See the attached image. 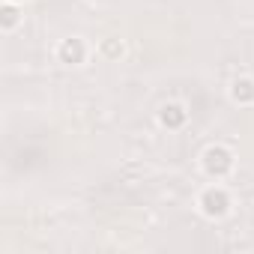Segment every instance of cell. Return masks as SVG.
Masks as SVG:
<instances>
[{"label": "cell", "instance_id": "7", "mask_svg": "<svg viewBox=\"0 0 254 254\" xmlns=\"http://www.w3.org/2000/svg\"><path fill=\"white\" fill-rule=\"evenodd\" d=\"M123 54H126V42L120 36H105L99 42V57L102 60H120Z\"/></svg>", "mask_w": 254, "mask_h": 254}, {"label": "cell", "instance_id": "2", "mask_svg": "<svg viewBox=\"0 0 254 254\" xmlns=\"http://www.w3.org/2000/svg\"><path fill=\"white\" fill-rule=\"evenodd\" d=\"M230 206H233V197H230V191H227L224 186H218V183L206 186V189L197 194V209H200V215L209 218V221H221V218L230 212Z\"/></svg>", "mask_w": 254, "mask_h": 254}, {"label": "cell", "instance_id": "5", "mask_svg": "<svg viewBox=\"0 0 254 254\" xmlns=\"http://www.w3.org/2000/svg\"><path fill=\"white\" fill-rule=\"evenodd\" d=\"M227 93H230V102L239 105V108L254 105V78H251V75H236V78L230 81Z\"/></svg>", "mask_w": 254, "mask_h": 254}, {"label": "cell", "instance_id": "8", "mask_svg": "<svg viewBox=\"0 0 254 254\" xmlns=\"http://www.w3.org/2000/svg\"><path fill=\"white\" fill-rule=\"evenodd\" d=\"M9 3H21V0H9Z\"/></svg>", "mask_w": 254, "mask_h": 254}, {"label": "cell", "instance_id": "4", "mask_svg": "<svg viewBox=\"0 0 254 254\" xmlns=\"http://www.w3.org/2000/svg\"><path fill=\"white\" fill-rule=\"evenodd\" d=\"M156 120H159L162 129H168V132H180L183 126L189 123V111H186L183 102H165V105L159 108Z\"/></svg>", "mask_w": 254, "mask_h": 254}, {"label": "cell", "instance_id": "1", "mask_svg": "<svg viewBox=\"0 0 254 254\" xmlns=\"http://www.w3.org/2000/svg\"><path fill=\"white\" fill-rule=\"evenodd\" d=\"M200 168H203V174H206L209 180L221 183V180H227V177L233 174V168H236V153H233L230 147H224V144H209V147L200 153Z\"/></svg>", "mask_w": 254, "mask_h": 254}, {"label": "cell", "instance_id": "6", "mask_svg": "<svg viewBox=\"0 0 254 254\" xmlns=\"http://www.w3.org/2000/svg\"><path fill=\"white\" fill-rule=\"evenodd\" d=\"M24 21V12H21V3H9L3 0V6H0V30L3 33H15Z\"/></svg>", "mask_w": 254, "mask_h": 254}, {"label": "cell", "instance_id": "3", "mask_svg": "<svg viewBox=\"0 0 254 254\" xmlns=\"http://www.w3.org/2000/svg\"><path fill=\"white\" fill-rule=\"evenodd\" d=\"M87 57H90V45L81 36H69L57 45V60L63 66H84Z\"/></svg>", "mask_w": 254, "mask_h": 254}]
</instances>
